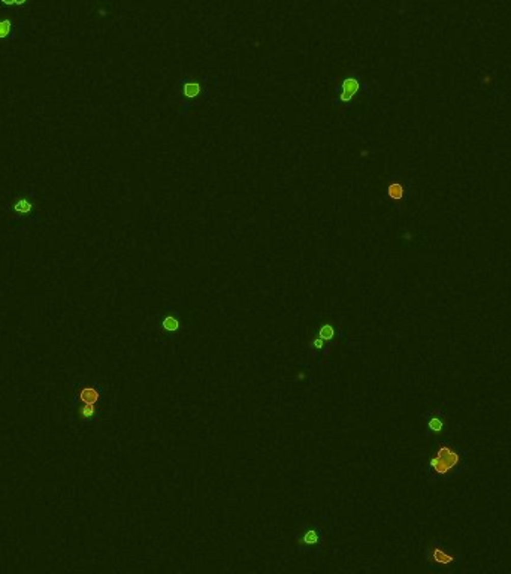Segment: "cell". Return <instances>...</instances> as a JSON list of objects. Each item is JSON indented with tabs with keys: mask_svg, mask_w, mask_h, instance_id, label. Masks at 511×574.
Here are the masks:
<instances>
[{
	"mask_svg": "<svg viewBox=\"0 0 511 574\" xmlns=\"http://www.w3.org/2000/svg\"><path fill=\"white\" fill-rule=\"evenodd\" d=\"M332 345H329L326 341H323L320 337L314 335L311 340L308 341V351H310V356L312 359H315L317 362H320L323 358H328L332 351Z\"/></svg>",
	"mask_w": 511,
	"mask_h": 574,
	"instance_id": "cell-11",
	"label": "cell"
},
{
	"mask_svg": "<svg viewBox=\"0 0 511 574\" xmlns=\"http://www.w3.org/2000/svg\"><path fill=\"white\" fill-rule=\"evenodd\" d=\"M11 30H12V23L9 20H2L0 21V39L9 36Z\"/></svg>",
	"mask_w": 511,
	"mask_h": 574,
	"instance_id": "cell-14",
	"label": "cell"
},
{
	"mask_svg": "<svg viewBox=\"0 0 511 574\" xmlns=\"http://www.w3.org/2000/svg\"><path fill=\"white\" fill-rule=\"evenodd\" d=\"M461 553L454 551L453 548L447 546L441 540H431L424 551V561L426 567L432 571H441L445 568L454 567L461 562Z\"/></svg>",
	"mask_w": 511,
	"mask_h": 574,
	"instance_id": "cell-3",
	"label": "cell"
},
{
	"mask_svg": "<svg viewBox=\"0 0 511 574\" xmlns=\"http://www.w3.org/2000/svg\"><path fill=\"white\" fill-rule=\"evenodd\" d=\"M178 86L184 100H198L203 93V87L198 79H181Z\"/></svg>",
	"mask_w": 511,
	"mask_h": 574,
	"instance_id": "cell-9",
	"label": "cell"
},
{
	"mask_svg": "<svg viewBox=\"0 0 511 574\" xmlns=\"http://www.w3.org/2000/svg\"><path fill=\"white\" fill-rule=\"evenodd\" d=\"M423 422H424L426 436L429 440L438 441V440H443L448 435L450 423H448V417H447V414L443 408L434 407V408L427 410L423 416Z\"/></svg>",
	"mask_w": 511,
	"mask_h": 574,
	"instance_id": "cell-5",
	"label": "cell"
},
{
	"mask_svg": "<svg viewBox=\"0 0 511 574\" xmlns=\"http://www.w3.org/2000/svg\"><path fill=\"white\" fill-rule=\"evenodd\" d=\"M5 5H15V0H2Z\"/></svg>",
	"mask_w": 511,
	"mask_h": 574,
	"instance_id": "cell-15",
	"label": "cell"
},
{
	"mask_svg": "<svg viewBox=\"0 0 511 574\" xmlns=\"http://www.w3.org/2000/svg\"><path fill=\"white\" fill-rule=\"evenodd\" d=\"M407 196H408L407 184L402 183V181H390L389 183V185H387V198L392 202L400 204V202L407 201Z\"/></svg>",
	"mask_w": 511,
	"mask_h": 574,
	"instance_id": "cell-12",
	"label": "cell"
},
{
	"mask_svg": "<svg viewBox=\"0 0 511 574\" xmlns=\"http://www.w3.org/2000/svg\"><path fill=\"white\" fill-rule=\"evenodd\" d=\"M75 410V417L78 419L79 423L83 425H96L100 419V416L103 413V407L100 405H86V404H79V405H75L73 407Z\"/></svg>",
	"mask_w": 511,
	"mask_h": 574,
	"instance_id": "cell-8",
	"label": "cell"
},
{
	"mask_svg": "<svg viewBox=\"0 0 511 574\" xmlns=\"http://www.w3.org/2000/svg\"><path fill=\"white\" fill-rule=\"evenodd\" d=\"M27 0H15V5H24Z\"/></svg>",
	"mask_w": 511,
	"mask_h": 574,
	"instance_id": "cell-16",
	"label": "cell"
},
{
	"mask_svg": "<svg viewBox=\"0 0 511 574\" xmlns=\"http://www.w3.org/2000/svg\"><path fill=\"white\" fill-rule=\"evenodd\" d=\"M158 327L166 335L168 340H175L182 332V319H181V314L178 313L177 310H174V308H166L160 314Z\"/></svg>",
	"mask_w": 511,
	"mask_h": 574,
	"instance_id": "cell-6",
	"label": "cell"
},
{
	"mask_svg": "<svg viewBox=\"0 0 511 574\" xmlns=\"http://www.w3.org/2000/svg\"><path fill=\"white\" fill-rule=\"evenodd\" d=\"M33 209V205L30 204V201H27L25 198L18 199L15 204H14V211L18 212V214H30Z\"/></svg>",
	"mask_w": 511,
	"mask_h": 574,
	"instance_id": "cell-13",
	"label": "cell"
},
{
	"mask_svg": "<svg viewBox=\"0 0 511 574\" xmlns=\"http://www.w3.org/2000/svg\"><path fill=\"white\" fill-rule=\"evenodd\" d=\"M314 327H315V335L332 347L339 344V341H342L345 337L341 326L332 320H317L314 323Z\"/></svg>",
	"mask_w": 511,
	"mask_h": 574,
	"instance_id": "cell-7",
	"label": "cell"
},
{
	"mask_svg": "<svg viewBox=\"0 0 511 574\" xmlns=\"http://www.w3.org/2000/svg\"><path fill=\"white\" fill-rule=\"evenodd\" d=\"M467 465V453L458 444L438 440L426 462V473L432 480H451L458 477Z\"/></svg>",
	"mask_w": 511,
	"mask_h": 574,
	"instance_id": "cell-1",
	"label": "cell"
},
{
	"mask_svg": "<svg viewBox=\"0 0 511 574\" xmlns=\"http://www.w3.org/2000/svg\"><path fill=\"white\" fill-rule=\"evenodd\" d=\"M293 543L296 551L308 552L317 556L321 555L328 544L325 527H321L320 522H308L301 525L293 537Z\"/></svg>",
	"mask_w": 511,
	"mask_h": 574,
	"instance_id": "cell-2",
	"label": "cell"
},
{
	"mask_svg": "<svg viewBox=\"0 0 511 574\" xmlns=\"http://www.w3.org/2000/svg\"><path fill=\"white\" fill-rule=\"evenodd\" d=\"M106 398V389L91 380H81L76 381L73 386V395H72V407L86 404V405H105Z\"/></svg>",
	"mask_w": 511,
	"mask_h": 574,
	"instance_id": "cell-4",
	"label": "cell"
},
{
	"mask_svg": "<svg viewBox=\"0 0 511 574\" xmlns=\"http://www.w3.org/2000/svg\"><path fill=\"white\" fill-rule=\"evenodd\" d=\"M359 90H360V81L356 76H347L341 84V93L338 96V102L341 103L352 102Z\"/></svg>",
	"mask_w": 511,
	"mask_h": 574,
	"instance_id": "cell-10",
	"label": "cell"
}]
</instances>
